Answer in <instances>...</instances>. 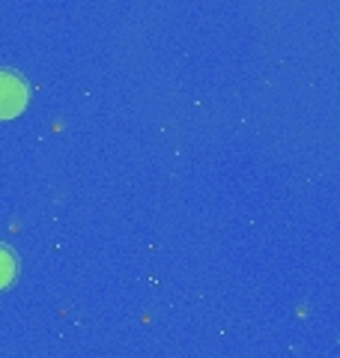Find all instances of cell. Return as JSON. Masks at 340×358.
Returning <instances> with one entry per match:
<instances>
[{
  "mask_svg": "<svg viewBox=\"0 0 340 358\" xmlns=\"http://www.w3.org/2000/svg\"><path fill=\"white\" fill-rule=\"evenodd\" d=\"M15 268H18L15 254L9 251L6 245H0V289H6L9 284L15 281Z\"/></svg>",
  "mask_w": 340,
  "mask_h": 358,
  "instance_id": "cell-2",
  "label": "cell"
},
{
  "mask_svg": "<svg viewBox=\"0 0 340 358\" xmlns=\"http://www.w3.org/2000/svg\"><path fill=\"white\" fill-rule=\"evenodd\" d=\"M27 102H30V90L24 78L9 69H0V120L18 117L27 108Z\"/></svg>",
  "mask_w": 340,
  "mask_h": 358,
  "instance_id": "cell-1",
  "label": "cell"
}]
</instances>
